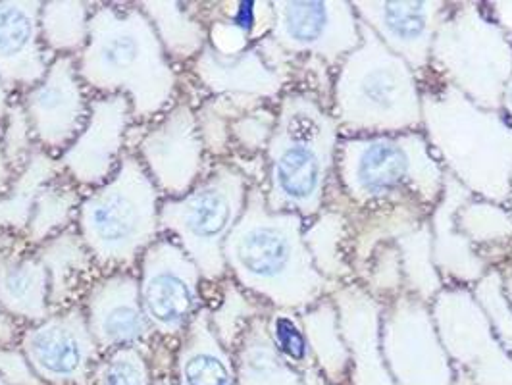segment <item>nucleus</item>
<instances>
[{
  "mask_svg": "<svg viewBox=\"0 0 512 385\" xmlns=\"http://www.w3.org/2000/svg\"><path fill=\"white\" fill-rule=\"evenodd\" d=\"M77 72L93 97L124 95L135 126L153 122L180 99V74L139 4H95Z\"/></svg>",
  "mask_w": 512,
  "mask_h": 385,
  "instance_id": "obj_1",
  "label": "nucleus"
},
{
  "mask_svg": "<svg viewBox=\"0 0 512 385\" xmlns=\"http://www.w3.org/2000/svg\"><path fill=\"white\" fill-rule=\"evenodd\" d=\"M307 220L274 212L260 185H251L243 216L224 245L228 276L270 308L303 312L339 287L326 280L308 255Z\"/></svg>",
  "mask_w": 512,
  "mask_h": 385,
  "instance_id": "obj_2",
  "label": "nucleus"
},
{
  "mask_svg": "<svg viewBox=\"0 0 512 385\" xmlns=\"http://www.w3.org/2000/svg\"><path fill=\"white\" fill-rule=\"evenodd\" d=\"M276 108L262 191L270 210L295 212L308 222L326 206L341 131L330 103L303 85H291Z\"/></svg>",
  "mask_w": 512,
  "mask_h": 385,
  "instance_id": "obj_3",
  "label": "nucleus"
},
{
  "mask_svg": "<svg viewBox=\"0 0 512 385\" xmlns=\"http://www.w3.org/2000/svg\"><path fill=\"white\" fill-rule=\"evenodd\" d=\"M422 131L445 174L474 197L507 206L512 185V126L501 110L472 103L432 72L420 79Z\"/></svg>",
  "mask_w": 512,
  "mask_h": 385,
  "instance_id": "obj_4",
  "label": "nucleus"
},
{
  "mask_svg": "<svg viewBox=\"0 0 512 385\" xmlns=\"http://www.w3.org/2000/svg\"><path fill=\"white\" fill-rule=\"evenodd\" d=\"M360 45L335 68L333 118L341 137L422 131V87L409 64L360 24Z\"/></svg>",
  "mask_w": 512,
  "mask_h": 385,
  "instance_id": "obj_5",
  "label": "nucleus"
},
{
  "mask_svg": "<svg viewBox=\"0 0 512 385\" xmlns=\"http://www.w3.org/2000/svg\"><path fill=\"white\" fill-rule=\"evenodd\" d=\"M335 181L355 208L414 201L434 210L445 170L424 131L355 135L337 143Z\"/></svg>",
  "mask_w": 512,
  "mask_h": 385,
  "instance_id": "obj_6",
  "label": "nucleus"
},
{
  "mask_svg": "<svg viewBox=\"0 0 512 385\" xmlns=\"http://www.w3.org/2000/svg\"><path fill=\"white\" fill-rule=\"evenodd\" d=\"M160 205V191L141 160L129 151L110 180L83 193L76 228L104 274L133 270L162 237Z\"/></svg>",
  "mask_w": 512,
  "mask_h": 385,
  "instance_id": "obj_7",
  "label": "nucleus"
},
{
  "mask_svg": "<svg viewBox=\"0 0 512 385\" xmlns=\"http://www.w3.org/2000/svg\"><path fill=\"white\" fill-rule=\"evenodd\" d=\"M251 185L230 160H212L189 193L162 199L160 233L180 245L205 283L228 278L224 245L243 216Z\"/></svg>",
  "mask_w": 512,
  "mask_h": 385,
  "instance_id": "obj_8",
  "label": "nucleus"
},
{
  "mask_svg": "<svg viewBox=\"0 0 512 385\" xmlns=\"http://www.w3.org/2000/svg\"><path fill=\"white\" fill-rule=\"evenodd\" d=\"M430 72L486 110H501L512 74V45L486 2H449L437 27Z\"/></svg>",
  "mask_w": 512,
  "mask_h": 385,
  "instance_id": "obj_9",
  "label": "nucleus"
},
{
  "mask_svg": "<svg viewBox=\"0 0 512 385\" xmlns=\"http://www.w3.org/2000/svg\"><path fill=\"white\" fill-rule=\"evenodd\" d=\"M139 295L154 335L168 343L180 339L205 308V280L180 245L162 235L139 260Z\"/></svg>",
  "mask_w": 512,
  "mask_h": 385,
  "instance_id": "obj_10",
  "label": "nucleus"
},
{
  "mask_svg": "<svg viewBox=\"0 0 512 385\" xmlns=\"http://www.w3.org/2000/svg\"><path fill=\"white\" fill-rule=\"evenodd\" d=\"M430 307L457 370L476 385H512V357L497 341L470 287L445 285Z\"/></svg>",
  "mask_w": 512,
  "mask_h": 385,
  "instance_id": "obj_11",
  "label": "nucleus"
},
{
  "mask_svg": "<svg viewBox=\"0 0 512 385\" xmlns=\"http://www.w3.org/2000/svg\"><path fill=\"white\" fill-rule=\"evenodd\" d=\"M141 128L145 131L129 141L128 151L141 160L162 199L189 193L210 164L197 126L195 103L180 97L172 108Z\"/></svg>",
  "mask_w": 512,
  "mask_h": 385,
  "instance_id": "obj_12",
  "label": "nucleus"
},
{
  "mask_svg": "<svg viewBox=\"0 0 512 385\" xmlns=\"http://www.w3.org/2000/svg\"><path fill=\"white\" fill-rule=\"evenodd\" d=\"M272 41L297 66L314 60L332 72L360 45V22L347 0H276Z\"/></svg>",
  "mask_w": 512,
  "mask_h": 385,
  "instance_id": "obj_13",
  "label": "nucleus"
},
{
  "mask_svg": "<svg viewBox=\"0 0 512 385\" xmlns=\"http://www.w3.org/2000/svg\"><path fill=\"white\" fill-rule=\"evenodd\" d=\"M382 351L395 385H453L455 366L437 334L432 307L403 293L382 314Z\"/></svg>",
  "mask_w": 512,
  "mask_h": 385,
  "instance_id": "obj_14",
  "label": "nucleus"
},
{
  "mask_svg": "<svg viewBox=\"0 0 512 385\" xmlns=\"http://www.w3.org/2000/svg\"><path fill=\"white\" fill-rule=\"evenodd\" d=\"M18 347L47 385H93L103 359L81 305L54 310L47 320L26 326Z\"/></svg>",
  "mask_w": 512,
  "mask_h": 385,
  "instance_id": "obj_15",
  "label": "nucleus"
},
{
  "mask_svg": "<svg viewBox=\"0 0 512 385\" xmlns=\"http://www.w3.org/2000/svg\"><path fill=\"white\" fill-rule=\"evenodd\" d=\"M18 101L26 110L37 145L58 158L89 118L91 95L77 72L76 56H56L45 77Z\"/></svg>",
  "mask_w": 512,
  "mask_h": 385,
  "instance_id": "obj_16",
  "label": "nucleus"
},
{
  "mask_svg": "<svg viewBox=\"0 0 512 385\" xmlns=\"http://www.w3.org/2000/svg\"><path fill=\"white\" fill-rule=\"evenodd\" d=\"M133 124L131 104L124 95L91 97L85 128L58 156L62 172L83 191L101 187L128 153Z\"/></svg>",
  "mask_w": 512,
  "mask_h": 385,
  "instance_id": "obj_17",
  "label": "nucleus"
},
{
  "mask_svg": "<svg viewBox=\"0 0 512 385\" xmlns=\"http://www.w3.org/2000/svg\"><path fill=\"white\" fill-rule=\"evenodd\" d=\"M81 308L103 355L124 347H137L149 355L160 341L145 316L133 270H114L93 280Z\"/></svg>",
  "mask_w": 512,
  "mask_h": 385,
  "instance_id": "obj_18",
  "label": "nucleus"
},
{
  "mask_svg": "<svg viewBox=\"0 0 512 385\" xmlns=\"http://www.w3.org/2000/svg\"><path fill=\"white\" fill-rule=\"evenodd\" d=\"M189 74L203 97H226L247 108L278 103L295 85L293 76L276 68L258 45L239 54H222L206 45L189 64Z\"/></svg>",
  "mask_w": 512,
  "mask_h": 385,
  "instance_id": "obj_19",
  "label": "nucleus"
},
{
  "mask_svg": "<svg viewBox=\"0 0 512 385\" xmlns=\"http://www.w3.org/2000/svg\"><path fill=\"white\" fill-rule=\"evenodd\" d=\"M360 24L372 29L418 79L430 74V56L449 2L441 0H355Z\"/></svg>",
  "mask_w": 512,
  "mask_h": 385,
  "instance_id": "obj_20",
  "label": "nucleus"
},
{
  "mask_svg": "<svg viewBox=\"0 0 512 385\" xmlns=\"http://www.w3.org/2000/svg\"><path fill=\"white\" fill-rule=\"evenodd\" d=\"M330 297L351 357L349 385H395L382 351L384 305L359 282L339 285Z\"/></svg>",
  "mask_w": 512,
  "mask_h": 385,
  "instance_id": "obj_21",
  "label": "nucleus"
},
{
  "mask_svg": "<svg viewBox=\"0 0 512 385\" xmlns=\"http://www.w3.org/2000/svg\"><path fill=\"white\" fill-rule=\"evenodd\" d=\"M39 0H0V81L14 95L37 85L52 56L41 37Z\"/></svg>",
  "mask_w": 512,
  "mask_h": 385,
  "instance_id": "obj_22",
  "label": "nucleus"
},
{
  "mask_svg": "<svg viewBox=\"0 0 512 385\" xmlns=\"http://www.w3.org/2000/svg\"><path fill=\"white\" fill-rule=\"evenodd\" d=\"M472 197L474 195L464 185L445 174L441 199L428 218L434 262L445 285L472 287L491 270L474 245L457 230V212Z\"/></svg>",
  "mask_w": 512,
  "mask_h": 385,
  "instance_id": "obj_23",
  "label": "nucleus"
},
{
  "mask_svg": "<svg viewBox=\"0 0 512 385\" xmlns=\"http://www.w3.org/2000/svg\"><path fill=\"white\" fill-rule=\"evenodd\" d=\"M326 206L341 208L349 218V249H351V266L357 274L362 266L372 257V253L384 245L395 243L399 237L407 235L409 231L420 228L432 214L428 206L420 203H387V205L368 206V208H355L345 203L337 181L333 180L332 187L326 197Z\"/></svg>",
  "mask_w": 512,
  "mask_h": 385,
  "instance_id": "obj_24",
  "label": "nucleus"
},
{
  "mask_svg": "<svg viewBox=\"0 0 512 385\" xmlns=\"http://www.w3.org/2000/svg\"><path fill=\"white\" fill-rule=\"evenodd\" d=\"M0 307L35 326L52 314L49 274L24 237H6L0 249Z\"/></svg>",
  "mask_w": 512,
  "mask_h": 385,
  "instance_id": "obj_25",
  "label": "nucleus"
},
{
  "mask_svg": "<svg viewBox=\"0 0 512 385\" xmlns=\"http://www.w3.org/2000/svg\"><path fill=\"white\" fill-rule=\"evenodd\" d=\"M174 378L178 385H239L233 353L212 332L206 307L178 339Z\"/></svg>",
  "mask_w": 512,
  "mask_h": 385,
  "instance_id": "obj_26",
  "label": "nucleus"
},
{
  "mask_svg": "<svg viewBox=\"0 0 512 385\" xmlns=\"http://www.w3.org/2000/svg\"><path fill=\"white\" fill-rule=\"evenodd\" d=\"M208 29V45L222 54H239L268 37L274 27L272 2L228 0L197 4Z\"/></svg>",
  "mask_w": 512,
  "mask_h": 385,
  "instance_id": "obj_27",
  "label": "nucleus"
},
{
  "mask_svg": "<svg viewBox=\"0 0 512 385\" xmlns=\"http://www.w3.org/2000/svg\"><path fill=\"white\" fill-rule=\"evenodd\" d=\"M49 274L51 307L54 310L76 305V299L85 295L91 285V274L97 266L85 247L76 226L54 235L33 249Z\"/></svg>",
  "mask_w": 512,
  "mask_h": 385,
  "instance_id": "obj_28",
  "label": "nucleus"
},
{
  "mask_svg": "<svg viewBox=\"0 0 512 385\" xmlns=\"http://www.w3.org/2000/svg\"><path fill=\"white\" fill-rule=\"evenodd\" d=\"M151 20L170 62L189 66L208 45V29L197 4L137 2Z\"/></svg>",
  "mask_w": 512,
  "mask_h": 385,
  "instance_id": "obj_29",
  "label": "nucleus"
},
{
  "mask_svg": "<svg viewBox=\"0 0 512 385\" xmlns=\"http://www.w3.org/2000/svg\"><path fill=\"white\" fill-rule=\"evenodd\" d=\"M303 239L314 268L326 280L337 285L355 282L349 249V218L341 208L324 206L320 214L305 224Z\"/></svg>",
  "mask_w": 512,
  "mask_h": 385,
  "instance_id": "obj_30",
  "label": "nucleus"
},
{
  "mask_svg": "<svg viewBox=\"0 0 512 385\" xmlns=\"http://www.w3.org/2000/svg\"><path fill=\"white\" fill-rule=\"evenodd\" d=\"M303 328L316 368L332 385H349L351 357L339 328L332 297H324L301 312Z\"/></svg>",
  "mask_w": 512,
  "mask_h": 385,
  "instance_id": "obj_31",
  "label": "nucleus"
},
{
  "mask_svg": "<svg viewBox=\"0 0 512 385\" xmlns=\"http://www.w3.org/2000/svg\"><path fill=\"white\" fill-rule=\"evenodd\" d=\"M233 359L239 385H305L301 372L276 353L266 330V316H258L249 324Z\"/></svg>",
  "mask_w": 512,
  "mask_h": 385,
  "instance_id": "obj_32",
  "label": "nucleus"
},
{
  "mask_svg": "<svg viewBox=\"0 0 512 385\" xmlns=\"http://www.w3.org/2000/svg\"><path fill=\"white\" fill-rule=\"evenodd\" d=\"M457 230L491 268L512 257V218L507 206L472 197L457 212Z\"/></svg>",
  "mask_w": 512,
  "mask_h": 385,
  "instance_id": "obj_33",
  "label": "nucleus"
},
{
  "mask_svg": "<svg viewBox=\"0 0 512 385\" xmlns=\"http://www.w3.org/2000/svg\"><path fill=\"white\" fill-rule=\"evenodd\" d=\"M60 174L58 158L39 147L26 168L0 191V239L8 235L24 237L39 189Z\"/></svg>",
  "mask_w": 512,
  "mask_h": 385,
  "instance_id": "obj_34",
  "label": "nucleus"
},
{
  "mask_svg": "<svg viewBox=\"0 0 512 385\" xmlns=\"http://www.w3.org/2000/svg\"><path fill=\"white\" fill-rule=\"evenodd\" d=\"M81 199L83 189L64 172L47 181L33 201L31 218L24 233L27 245L35 249L54 235L74 228Z\"/></svg>",
  "mask_w": 512,
  "mask_h": 385,
  "instance_id": "obj_35",
  "label": "nucleus"
},
{
  "mask_svg": "<svg viewBox=\"0 0 512 385\" xmlns=\"http://www.w3.org/2000/svg\"><path fill=\"white\" fill-rule=\"evenodd\" d=\"M210 285H214L216 289L214 297L205 301L210 328L220 339V343L230 353H235L249 324L258 316H266L272 308L249 295L245 289H241L230 276L224 278L222 282Z\"/></svg>",
  "mask_w": 512,
  "mask_h": 385,
  "instance_id": "obj_36",
  "label": "nucleus"
},
{
  "mask_svg": "<svg viewBox=\"0 0 512 385\" xmlns=\"http://www.w3.org/2000/svg\"><path fill=\"white\" fill-rule=\"evenodd\" d=\"M95 4L47 0L41 4V37L52 56H77L89 41V20Z\"/></svg>",
  "mask_w": 512,
  "mask_h": 385,
  "instance_id": "obj_37",
  "label": "nucleus"
},
{
  "mask_svg": "<svg viewBox=\"0 0 512 385\" xmlns=\"http://www.w3.org/2000/svg\"><path fill=\"white\" fill-rule=\"evenodd\" d=\"M395 243L401 253L405 293L432 305L437 293L445 287V282L441 280L434 262L430 222L426 220L420 228L409 231Z\"/></svg>",
  "mask_w": 512,
  "mask_h": 385,
  "instance_id": "obj_38",
  "label": "nucleus"
},
{
  "mask_svg": "<svg viewBox=\"0 0 512 385\" xmlns=\"http://www.w3.org/2000/svg\"><path fill=\"white\" fill-rule=\"evenodd\" d=\"M251 108L235 103L226 97H203L195 104L197 126L212 160H228L231 156V122Z\"/></svg>",
  "mask_w": 512,
  "mask_h": 385,
  "instance_id": "obj_39",
  "label": "nucleus"
},
{
  "mask_svg": "<svg viewBox=\"0 0 512 385\" xmlns=\"http://www.w3.org/2000/svg\"><path fill=\"white\" fill-rule=\"evenodd\" d=\"M266 330L268 337L276 349L291 368L297 372H305L308 368L316 366L314 357L308 345L307 334L303 328L301 312L285 310V308H272L266 314Z\"/></svg>",
  "mask_w": 512,
  "mask_h": 385,
  "instance_id": "obj_40",
  "label": "nucleus"
},
{
  "mask_svg": "<svg viewBox=\"0 0 512 385\" xmlns=\"http://www.w3.org/2000/svg\"><path fill=\"white\" fill-rule=\"evenodd\" d=\"M357 282L384 307L403 295L405 278L397 243L380 245L357 274Z\"/></svg>",
  "mask_w": 512,
  "mask_h": 385,
  "instance_id": "obj_41",
  "label": "nucleus"
},
{
  "mask_svg": "<svg viewBox=\"0 0 512 385\" xmlns=\"http://www.w3.org/2000/svg\"><path fill=\"white\" fill-rule=\"evenodd\" d=\"M278 103L260 104L239 114L230 126L231 156L255 158L264 156L276 128ZM230 156V158H231Z\"/></svg>",
  "mask_w": 512,
  "mask_h": 385,
  "instance_id": "obj_42",
  "label": "nucleus"
},
{
  "mask_svg": "<svg viewBox=\"0 0 512 385\" xmlns=\"http://www.w3.org/2000/svg\"><path fill=\"white\" fill-rule=\"evenodd\" d=\"M149 355L137 347H124L103 355L93 385H153Z\"/></svg>",
  "mask_w": 512,
  "mask_h": 385,
  "instance_id": "obj_43",
  "label": "nucleus"
},
{
  "mask_svg": "<svg viewBox=\"0 0 512 385\" xmlns=\"http://www.w3.org/2000/svg\"><path fill=\"white\" fill-rule=\"evenodd\" d=\"M472 295L484 310L489 326L501 347L512 357V307L507 303L497 268H491L486 276L472 287Z\"/></svg>",
  "mask_w": 512,
  "mask_h": 385,
  "instance_id": "obj_44",
  "label": "nucleus"
},
{
  "mask_svg": "<svg viewBox=\"0 0 512 385\" xmlns=\"http://www.w3.org/2000/svg\"><path fill=\"white\" fill-rule=\"evenodd\" d=\"M2 143L8 166L14 176L26 168L31 156L39 149L33 129L29 126L26 110L18 97L12 101L6 118L2 120Z\"/></svg>",
  "mask_w": 512,
  "mask_h": 385,
  "instance_id": "obj_45",
  "label": "nucleus"
},
{
  "mask_svg": "<svg viewBox=\"0 0 512 385\" xmlns=\"http://www.w3.org/2000/svg\"><path fill=\"white\" fill-rule=\"evenodd\" d=\"M0 378L8 385H47L16 345L0 347Z\"/></svg>",
  "mask_w": 512,
  "mask_h": 385,
  "instance_id": "obj_46",
  "label": "nucleus"
},
{
  "mask_svg": "<svg viewBox=\"0 0 512 385\" xmlns=\"http://www.w3.org/2000/svg\"><path fill=\"white\" fill-rule=\"evenodd\" d=\"M486 6L491 20L499 26L512 45V0H493L486 2Z\"/></svg>",
  "mask_w": 512,
  "mask_h": 385,
  "instance_id": "obj_47",
  "label": "nucleus"
},
{
  "mask_svg": "<svg viewBox=\"0 0 512 385\" xmlns=\"http://www.w3.org/2000/svg\"><path fill=\"white\" fill-rule=\"evenodd\" d=\"M20 322L14 320L4 308L0 307V347H14L22 337Z\"/></svg>",
  "mask_w": 512,
  "mask_h": 385,
  "instance_id": "obj_48",
  "label": "nucleus"
},
{
  "mask_svg": "<svg viewBox=\"0 0 512 385\" xmlns=\"http://www.w3.org/2000/svg\"><path fill=\"white\" fill-rule=\"evenodd\" d=\"M497 272H499V278H501L503 295H505L507 303L512 307V257L507 258L505 262H501V264L497 266Z\"/></svg>",
  "mask_w": 512,
  "mask_h": 385,
  "instance_id": "obj_49",
  "label": "nucleus"
},
{
  "mask_svg": "<svg viewBox=\"0 0 512 385\" xmlns=\"http://www.w3.org/2000/svg\"><path fill=\"white\" fill-rule=\"evenodd\" d=\"M14 178L10 166H8V160H6V153H4V143H2V124H0V191H4L10 181Z\"/></svg>",
  "mask_w": 512,
  "mask_h": 385,
  "instance_id": "obj_50",
  "label": "nucleus"
},
{
  "mask_svg": "<svg viewBox=\"0 0 512 385\" xmlns=\"http://www.w3.org/2000/svg\"><path fill=\"white\" fill-rule=\"evenodd\" d=\"M501 112L505 114V118L509 120V124L512 126V74L505 85V91H503V97H501Z\"/></svg>",
  "mask_w": 512,
  "mask_h": 385,
  "instance_id": "obj_51",
  "label": "nucleus"
},
{
  "mask_svg": "<svg viewBox=\"0 0 512 385\" xmlns=\"http://www.w3.org/2000/svg\"><path fill=\"white\" fill-rule=\"evenodd\" d=\"M301 376H303V384L305 385H332L324 378V374L316 366L308 368Z\"/></svg>",
  "mask_w": 512,
  "mask_h": 385,
  "instance_id": "obj_52",
  "label": "nucleus"
},
{
  "mask_svg": "<svg viewBox=\"0 0 512 385\" xmlns=\"http://www.w3.org/2000/svg\"><path fill=\"white\" fill-rule=\"evenodd\" d=\"M14 101V97H12V93L4 87V83L0 81V124H2V120L6 118V114H8V110H10V104Z\"/></svg>",
  "mask_w": 512,
  "mask_h": 385,
  "instance_id": "obj_53",
  "label": "nucleus"
},
{
  "mask_svg": "<svg viewBox=\"0 0 512 385\" xmlns=\"http://www.w3.org/2000/svg\"><path fill=\"white\" fill-rule=\"evenodd\" d=\"M153 385H178L176 384V378L164 374V376H156L153 380Z\"/></svg>",
  "mask_w": 512,
  "mask_h": 385,
  "instance_id": "obj_54",
  "label": "nucleus"
},
{
  "mask_svg": "<svg viewBox=\"0 0 512 385\" xmlns=\"http://www.w3.org/2000/svg\"><path fill=\"white\" fill-rule=\"evenodd\" d=\"M507 210H509V214H511V218H512V185H511V195H509V201H507Z\"/></svg>",
  "mask_w": 512,
  "mask_h": 385,
  "instance_id": "obj_55",
  "label": "nucleus"
},
{
  "mask_svg": "<svg viewBox=\"0 0 512 385\" xmlns=\"http://www.w3.org/2000/svg\"><path fill=\"white\" fill-rule=\"evenodd\" d=\"M8 237H10V235H8ZM4 241H6V237H2V239H0V249H2V245H4Z\"/></svg>",
  "mask_w": 512,
  "mask_h": 385,
  "instance_id": "obj_56",
  "label": "nucleus"
},
{
  "mask_svg": "<svg viewBox=\"0 0 512 385\" xmlns=\"http://www.w3.org/2000/svg\"><path fill=\"white\" fill-rule=\"evenodd\" d=\"M0 385H8V384H6V382H4V380H2V378H0Z\"/></svg>",
  "mask_w": 512,
  "mask_h": 385,
  "instance_id": "obj_57",
  "label": "nucleus"
}]
</instances>
